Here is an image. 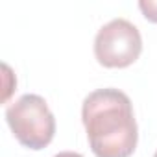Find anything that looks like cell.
Returning a JSON list of instances; mask_svg holds the SVG:
<instances>
[{"mask_svg":"<svg viewBox=\"0 0 157 157\" xmlns=\"http://www.w3.org/2000/svg\"><path fill=\"white\" fill-rule=\"evenodd\" d=\"M142 37L139 28L128 19H113L104 24L94 37V56L107 68H124L139 59Z\"/></svg>","mask_w":157,"mask_h":157,"instance_id":"3957f363","label":"cell"},{"mask_svg":"<svg viewBox=\"0 0 157 157\" xmlns=\"http://www.w3.org/2000/svg\"><path fill=\"white\" fill-rule=\"evenodd\" d=\"M6 120L15 139L30 150L46 148L56 135V118L39 94H22L6 109Z\"/></svg>","mask_w":157,"mask_h":157,"instance_id":"7a4b0ae2","label":"cell"},{"mask_svg":"<svg viewBox=\"0 0 157 157\" xmlns=\"http://www.w3.org/2000/svg\"><path fill=\"white\" fill-rule=\"evenodd\" d=\"M139 8L142 11V15L150 21L157 24V0H140Z\"/></svg>","mask_w":157,"mask_h":157,"instance_id":"277c9868","label":"cell"},{"mask_svg":"<svg viewBox=\"0 0 157 157\" xmlns=\"http://www.w3.org/2000/svg\"><path fill=\"white\" fill-rule=\"evenodd\" d=\"M153 157H157V150H155V153H153Z\"/></svg>","mask_w":157,"mask_h":157,"instance_id":"8992f818","label":"cell"},{"mask_svg":"<svg viewBox=\"0 0 157 157\" xmlns=\"http://www.w3.org/2000/svg\"><path fill=\"white\" fill-rule=\"evenodd\" d=\"M54 157H83L82 153H76V151H59Z\"/></svg>","mask_w":157,"mask_h":157,"instance_id":"5b68a950","label":"cell"},{"mask_svg":"<svg viewBox=\"0 0 157 157\" xmlns=\"http://www.w3.org/2000/svg\"><path fill=\"white\" fill-rule=\"evenodd\" d=\"M82 122L96 157L133 155L139 128L133 104L120 89L105 87L89 93L82 105Z\"/></svg>","mask_w":157,"mask_h":157,"instance_id":"6da1fadb","label":"cell"}]
</instances>
